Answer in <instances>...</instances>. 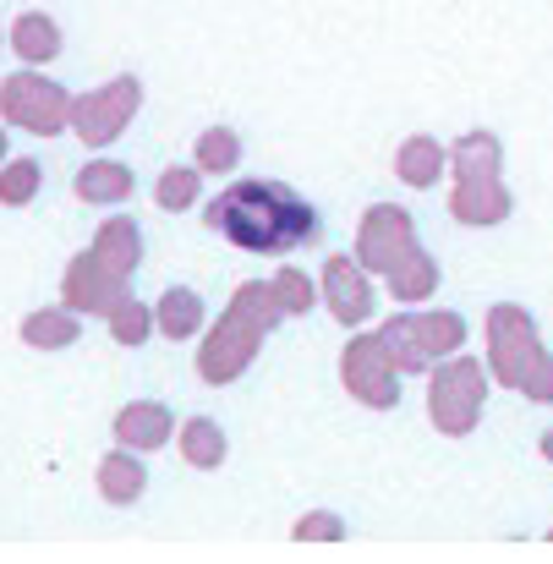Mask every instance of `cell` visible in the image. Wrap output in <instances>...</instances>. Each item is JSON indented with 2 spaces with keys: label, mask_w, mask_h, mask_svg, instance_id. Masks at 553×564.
Returning <instances> with one entry per match:
<instances>
[{
  "label": "cell",
  "mask_w": 553,
  "mask_h": 564,
  "mask_svg": "<svg viewBox=\"0 0 553 564\" xmlns=\"http://www.w3.org/2000/svg\"><path fill=\"white\" fill-rule=\"evenodd\" d=\"M203 225L214 236H225L230 247L241 252H258V258H291L302 252L313 236H318V208L285 182H269V176H252V182H230L208 203Z\"/></svg>",
  "instance_id": "1"
},
{
  "label": "cell",
  "mask_w": 553,
  "mask_h": 564,
  "mask_svg": "<svg viewBox=\"0 0 553 564\" xmlns=\"http://www.w3.org/2000/svg\"><path fill=\"white\" fill-rule=\"evenodd\" d=\"M280 324H285V307H280L274 285H269V280H241V285L230 291L225 313L203 329V346H197V362H192L197 378H203L208 389L236 383V378L258 362L263 340H269Z\"/></svg>",
  "instance_id": "2"
},
{
  "label": "cell",
  "mask_w": 553,
  "mask_h": 564,
  "mask_svg": "<svg viewBox=\"0 0 553 564\" xmlns=\"http://www.w3.org/2000/svg\"><path fill=\"white\" fill-rule=\"evenodd\" d=\"M378 335H383V346H389L400 373H433L444 357L466 351L471 324L455 307H400V313H389L378 324Z\"/></svg>",
  "instance_id": "3"
},
{
  "label": "cell",
  "mask_w": 553,
  "mask_h": 564,
  "mask_svg": "<svg viewBox=\"0 0 553 564\" xmlns=\"http://www.w3.org/2000/svg\"><path fill=\"white\" fill-rule=\"evenodd\" d=\"M488 394H494V373L488 362L455 351L427 373V422L444 438H466L477 433V422L488 416Z\"/></svg>",
  "instance_id": "4"
},
{
  "label": "cell",
  "mask_w": 553,
  "mask_h": 564,
  "mask_svg": "<svg viewBox=\"0 0 553 564\" xmlns=\"http://www.w3.org/2000/svg\"><path fill=\"white\" fill-rule=\"evenodd\" d=\"M543 357H549L543 329H538V318L521 302H494L482 313V362H488V373H494L499 389H516L521 394Z\"/></svg>",
  "instance_id": "5"
},
{
  "label": "cell",
  "mask_w": 553,
  "mask_h": 564,
  "mask_svg": "<svg viewBox=\"0 0 553 564\" xmlns=\"http://www.w3.org/2000/svg\"><path fill=\"white\" fill-rule=\"evenodd\" d=\"M0 121L28 138H61L72 132V88L44 77V66H22L0 77Z\"/></svg>",
  "instance_id": "6"
},
{
  "label": "cell",
  "mask_w": 553,
  "mask_h": 564,
  "mask_svg": "<svg viewBox=\"0 0 553 564\" xmlns=\"http://www.w3.org/2000/svg\"><path fill=\"white\" fill-rule=\"evenodd\" d=\"M138 110H143V77L121 72V77H110V83H99L88 94H72V138L83 149L105 154L116 138H127Z\"/></svg>",
  "instance_id": "7"
},
{
  "label": "cell",
  "mask_w": 553,
  "mask_h": 564,
  "mask_svg": "<svg viewBox=\"0 0 553 564\" xmlns=\"http://www.w3.org/2000/svg\"><path fill=\"white\" fill-rule=\"evenodd\" d=\"M400 378L405 373L394 368L383 335L378 329H351V340L340 351V389L368 411H394L400 405Z\"/></svg>",
  "instance_id": "8"
},
{
  "label": "cell",
  "mask_w": 553,
  "mask_h": 564,
  "mask_svg": "<svg viewBox=\"0 0 553 564\" xmlns=\"http://www.w3.org/2000/svg\"><path fill=\"white\" fill-rule=\"evenodd\" d=\"M422 247V230H416V214L405 208V203H368L362 208V219H357V241H351V252L362 258V269H372L378 280L400 263V258H411Z\"/></svg>",
  "instance_id": "9"
},
{
  "label": "cell",
  "mask_w": 553,
  "mask_h": 564,
  "mask_svg": "<svg viewBox=\"0 0 553 564\" xmlns=\"http://www.w3.org/2000/svg\"><path fill=\"white\" fill-rule=\"evenodd\" d=\"M372 269H362L357 252H329L318 269V302L329 307V318L340 329H368L378 313V291H372Z\"/></svg>",
  "instance_id": "10"
},
{
  "label": "cell",
  "mask_w": 553,
  "mask_h": 564,
  "mask_svg": "<svg viewBox=\"0 0 553 564\" xmlns=\"http://www.w3.org/2000/svg\"><path fill=\"white\" fill-rule=\"evenodd\" d=\"M127 291H132V280H127L121 269H110L94 247L77 252V258L61 269V302H66L72 313H83V318H105Z\"/></svg>",
  "instance_id": "11"
},
{
  "label": "cell",
  "mask_w": 553,
  "mask_h": 564,
  "mask_svg": "<svg viewBox=\"0 0 553 564\" xmlns=\"http://www.w3.org/2000/svg\"><path fill=\"white\" fill-rule=\"evenodd\" d=\"M449 214L455 225H471V230H494L516 214V192L505 176H477V182H455L449 187Z\"/></svg>",
  "instance_id": "12"
},
{
  "label": "cell",
  "mask_w": 553,
  "mask_h": 564,
  "mask_svg": "<svg viewBox=\"0 0 553 564\" xmlns=\"http://www.w3.org/2000/svg\"><path fill=\"white\" fill-rule=\"evenodd\" d=\"M176 411L165 405V400H127L121 411H116V422H110V433H116V444H127V449H138V455H154V449H165L171 438H176Z\"/></svg>",
  "instance_id": "13"
},
{
  "label": "cell",
  "mask_w": 553,
  "mask_h": 564,
  "mask_svg": "<svg viewBox=\"0 0 553 564\" xmlns=\"http://www.w3.org/2000/svg\"><path fill=\"white\" fill-rule=\"evenodd\" d=\"M94 488H99V499H105L110 510H132V505H143V494H149V466H143V455L127 449V444L105 449L99 466H94Z\"/></svg>",
  "instance_id": "14"
},
{
  "label": "cell",
  "mask_w": 553,
  "mask_h": 564,
  "mask_svg": "<svg viewBox=\"0 0 553 564\" xmlns=\"http://www.w3.org/2000/svg\"><path fill=\"white\" fill-rule=\"evenodd\" d=\"M132 192H138L132 165H127V160H110V154L88 160V165L72 176V197L88 203V208H121V203H132Z\"/></svg>",
  "instance_id": "15"
},
{
  "label": "cell",
  "mask_w": 553,
  "mask_h": 564,
  "mask_svg": "<svg viewBox=\"0 0 553 564\" xmlns=\"http://www.w3.org/2000/svg\"><path fill=\"white\" fill-rule=\"evenodd\" d=\"M394 176H400V187L433 192L449 176V143H438L433 132H411V138L394 149Z\"/></svg>",
  "instance_id": "16"
},
{
  "label": "cell",
  "mask_w": 553,
  "mask_h": 564,
  "mask_svg": "<svg viewBox=\"0 0 553 564\" xmlns=\"http://www.w3.org/2000/svg\"><path fill=\"white\" fill-rule=\"evenodd\" d=\"M6 44L17 50L22 66H55L66 55V33L50 11H22L11 28H6Z\"/></svg>",
  "instance_id": "17"
},
{
  "label": "cell",
  "mask_w": 553,
  "mask_h": 564,
  "mask_svg": "<svg viewBox=\"0 0 553 564\" xmlns=\"http://www.w3.org/2000/svg\"><path fill=\"white\" fill-rule=\"evenodd\" d=\"M154 324H160L165 340H203V329H208V302H203V291H197V285H165V291L154 296Z\"/></svg>",
  "instance_id": "18"
},
{
  "label": "cell",
  "mask_w": 553,
  "mask_h": 564,
  "mask_svg": "<svg viewBox=\"0 0 553 564\" xmlns=\"http://www.w3.org/2000/svg\"><path fill=\"white\" fill-rule=\"evenodd\" d=\"M477 176H505V138L477 127L449 143V182H477Z\"/></svg>",
  "instance_id": "19"
},
{
  "label": "cell",
  "mask_w": 553,
  "mask_h": 564,
  "mask_svg": "<svg viewBox=\"0 0 553 564\" xmlns=\"http://www.w3.org/2000/svg\"><path fill=\"white\" fill-rule=\"evenodd\" d=\"M110 269H121L127 280L143 269V258H149V247H143V225L132 219V214H110V219H99V230H94V241H88Z\"/></svg>",
  "instance_id": "20"
},
{
  "label": "cell",
  "mask_w": 553,
  "mask_h": 564,
  "mask_svg": "<svg viewBox=\"0 0 553 564\" xmlns=\"http://www.w3.org/2000/svg\"><path fill=\"white\" fill-rule=\"evenodd\" d=\"M383 280H389V296H394L400 307H422V302H433V296H438L444 269H438V258H433L427 247H416V252H411V258H400Z\"/></svg>",
  "instance_id": "21"
},
{
  "label": "cell",
  "mask_w": 553,
  "mask_h": 564,
  "mask_svg": "<svg viewBox=\"0 0 553 564\" xmlns=\"http://www.w3.org/2000/svg\"><path fill=\"white\" fill-rule=\"evenodd\" d=\"M176 455H182L192 471H219L230 460V433L214 416H186L182 427H176Z\"/></svg>",
  "instance_id": "22"
},
{
  "label": "cell",
  "mask_w": 553,
  "mask_h": 564,
  "mask_svg": "<svg viewBox=\"0 0 553 564\" xmlns=\"http://www.w3.org/2000/svg\"><path fill=\"white\" fill-rule=\"evenodd\" d=\"M17 335H22V346H28V351H66V346H77V340H83V313H72L66 302H55V307L28 313Z\"/></svg>",
  "instance_id": "23"
},
{
  "label": "cell",
  "mask_w": 553,
  "mask_h": 564,
  "mask_svg": "<svg viewBox=\"0 0 553 564\" xmlns=\"http://www.w3.org/2000/svg\"><path fill=\"white\" fill-rule=\"evenodd\" d=\"M241 160H247V143H241L236 127H208V132H197V143H192V165H197L203 176H236Z\"/></svg>",
  "instance_id": "24"
},
{
  "label": "cell",
  "mask_w": 553,
  "mask_h": 564,
  "mask_svg": "<svg viewBox=\"0 0 553 564\" xmlns=\"http://www.w3.org/2000/svg\"><path fill=\"white\" fill-rule=\"evenodd\" d=\"M105 329H110V340L116 346H127V351H138V346H149L154 335H160V324H154V302H138L132 291L105 313Z\"/></svg>",
  "instance_id": "25"
},
{
  "label": "cell",
  "mask_w": 553,
  "mask_h": 564,
  "mask_svg": "<svg viewBox=\"0 0 553 564\" xmlns=\"http://www.w3.org/2000/svg\"><path fill=\"white\" fill-rule=\"evenodd\" d=\"M269 285H274L285 318H307L313 307H324V302H318V280H313L302 263H280V269L269 274Z\"/></svg>",
  "instance_id": "26"
},
{
  "label": "cell",
  "mask_w": 553,
  "mask_h": 564,
  "mask_svg": "<svg viewBox=\"0 0 553 564\" xmlns=\"http://www.w3.org/2000/svg\"><path fill=\"white\" fill-rule=\"evenodd\" d=\"M203 171L197 165H165L160 171V182H154V203L165 208V214H186V208H197L203 203Z\"/></svg>",
  "instance_id": "27"
},
{
  "label": "cell",
  "mask_w": 553,
  "mask_h": 564,
  "mask_svg": "<svg viewBox=\"0 0 553 564\" xmlns=\"http://www.w3.org/2000/svg\"><path fill=\"white\" fill-rule=\"evenodd\" d=\"M39 192H44V165H39V160L11 154V160L0 165V208H28Z\"/></svg>",
  "instance_id": "28"
},
{
  "label": "cell",
  "mask_w": 553,
  "mask_h": 564,
  "mask_svg": "<svg viewBox=\"0 0 553 564\" xmlns=\"http://www.w3.org/2000/svg\"><path fill=\"white\" fill-rule=\"evenodd\" d=\"M296 543H346V521L335 510H307L296 527H291Z\"/></svg>",
  "instance_id": "29"
},
{
  "label": "cell",
  "mask_w": 553,
  "mask_h": 564,
  "mask_svg": "<svg viewBox=\"0 0 553 564\" xmlns=\"http://www.w3.org/2000/svg\"><path fill=\"white\" fill-rule=\"evenodd\" d=\"M521 394H527L532 405H553V351L538 362V373L527 378V389H521Z\"/></svg>",
  "instance_id": "30"
},
{
  "label": "cell",
  "mask_w": 553,
  "mask_h": 564,
  "mask_svg": "<svg viewBox=\"0 0 553 564\" xmlns=\"http://www.w3.org/2000/svg\"><path fill=\"white\" fill-rule=\"evenodd\" d=\"M538 455L553 466V427H543V438H538Z\"/></svg>",
  "instance_id": "31"
},
{
  "label": "cell",
  "mask_w": 553,
  "mask_h": 564,
  "mask_svg": "<svg viewBox=\"0 0 553 564\" xmlns=\"http://www.w3.org/2000/svg\"><path fill=\"white\" fill-rule=\"evenodd\" d=\"M6 132H11V127H6V121H0V165H6V160H11V138H6Z\"/></svg>",
  "instance_id": "32"
},
{
  "label": "cell",
  "mask_w": 553,
  "mask_h": 564,
  "mask_svg": "<svg viewBox=\"0 0 553 564\" xmlns=\"http://www.w3.org/2000/svg\"><path fill=\"white\" fill-rule=\"evenodd\" d=\"M0 44H6V28H0Z\"/></svg>",
  "instance_id": "33"
},
{
  "label": "cell",
  "mask_w": 553,
  "mask_h": 564,
  "mask_svg": "<svg viewBox=\"0 0 553 564\" xmlns=\"http://www.w3.org/2000/svg\"><path fill=\"white\" fill-rule=\"evenodd\" d=\"M549 543H553V532H549Z\"/></svg>",
  "instance_id": "34"
}]
</instances>
